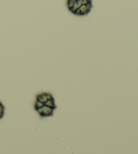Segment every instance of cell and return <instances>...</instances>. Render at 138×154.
I'll return each instance as SVG.
<instances>
[{
	"label": "cell",
	"instance_id": "6da1fadb",
	"mask_svg": "<svg viewBox=\"0 0 138 154\" xmlns=\"http://www.w3.org/2000/svg\"><path fill=\"white\" fill-rule=\"evenodd\" d=\"M35 111L37 112V114L41 118H45L53 116L55 109L50 108V107L44 105L40 108L35 109Z\"/></svg>",
	"mask_w": 138,
	"mask_h": 154
},
{
	"label": "cell",
	"instance_id": "7a4b0ae2",
	"mask_svg": "<svg viewBox=\"0 0 138 154\" xmlns=\"http://www.w3.org/2000/svg\"><path fill=\"white\" fill-rule=\"evenodd\" d=\"M92 8V2L88 3L86 4H83L79 9L77 10L74 13V15L76 16H86L89 14Z\"/></svg>",
	"mask_w": 138,
	"mask_h": 154
},
{
	"label": "cell",
	"instance_id": "3957f363",
	"mask_svg": "<svg viewBox=\"0 0 138 154\" xmlns=\"http://www.w3.org/2000/svg\"><path fill=\"white\" fill-rule=\"evenodd\" d=\"M51 97H53V95H52L51 93L43 92V93H39V94L37 95V96H36L35 100L39 101L40 102L43 103V104H45L46 101H47L49 99H51Z\"/></svg>",
	"mask_w": 138,
	"mask_h": 154
},
{
	"label": "cell",
	"instance_id": "277c9868",
	"mask_svg": "<svg viewBox=\"0 0 138 154\" xmlns=\"http://www.w3.org/2000/svg\"><path fill=\"white\" fill-rule=\"evenodd\" d=\"M90 2H92V0H76V2L74 4L72 8L70 10V12L74 14L77 10L79 9L80 7L82 5L86 4Z\"/></svg>",
	"mask_w": 138,
	"mask_h": 154
},
{
	"label": "cell",
	"instance_id": "5b68a950",
	"mask_svg": "<svg viewBox=\"0 0 138 154\" xmlns=\"http://www.w3.org/2000/svg\"><path fill=\"white\" fill-rule=\"evenodd\" d=\"M5 108L4 104L0 101V120H2L3 118H4L5 115Z\"/></svg>",
	"mask_w": 138,
	"mask_h": 154
},
{
	"label": "cell",
	"instance_id": "8992f818",
	"mask_svg": "<svg viewBox=\"0 0 138 154\" xmlns=\"http://www.w3.org/2000/svg\"><path fill=\"white\" fill-rule=\"evenodd\" d=\"M76 0H67V7L68 10H70L71 8H72L73 5L75 3Z\"/></svg>",
	"mask_w": 138,
	"mask_h": 154
}]
</instances>
